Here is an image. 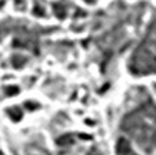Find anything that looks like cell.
I'll use <instances>...</instances> for the list:
<instances>
[{
    "label": "cell",
    "mask_w": 156,
    "mask_h": 155,
    "mask_svg": "<svg viewBox=\"0 0 156 155\" xmlns=\"http://www.w3.org/2000/svg\"><path fill=\"white\" fill-rule=\"evenodd\" d=\"M120 119V129L145 152L156 149V102L145 89H135Z\"/></svg>",
    "instance_id": "cell-1"
},
{
    "label": "cell",
    "mask_w": 156,
    "mask_h": 155,
    "mask_svg": "<svg viewBox=\"0 0 156 155\" xmlns=\"http://www.w3.org/2000/svg\"><path fill=\"white\" fill-rule=\"evenodd\" d=\"M128 71L135 76L156 73V10L147 22L139 43L129 56Z\"/></svg>",
    "instance_id": "cell-2"
},
{
    "label": "cell",
    "mask_w": 156,
    "mask_h": 155,
    "mask_svg": "<svg viewBox=\"0 0 156 155\" xmlns=\"http://www.w3.org/2000/svg\"><path fill=\"white\" fill-rule=\"evenodd\" d=\"M116 154L118 155H139L132 148L129 138H125V136L119 138V141L116 142Z\"/></svg>",
    "instance_id": "cell-3"
},
{
    "label": "cell",
    "mask_w": 156,
    "mask_h": 155,
    "mask_svg": "<svg viewBox=\"0 0 156 155\" xmlns=\"http://www.w3.org/2000/svg\"><path fill=\"white\" fill-rule=\"evenodd\" d=\"M7 115L10 116V119H12V121H16V122H17V121H20V119H22V115H23V113H22V109H20V108L13 106V108L7 109Z\"/></svg>",
    "instance_id": "cell-4"
},
{
    "label": "cell",
    "mask_w": 156,
    "mask_h": 155,
    "mask_svg": "<svg viewBox=\"0 0 156 155\" xmlns=\"http://www.w3.org/2000/svg\"><path fill=\"white\" fill-rule=\"evenodd\" d=\"M53 12H55V14H56L57 17H60V19H63L65 16H66V7H65V5H62V3H55L53 5Z\"/></svg>",
    "instance_id": "cell-5"
},
{
    "label": "cell",
    "mask_w": 156,
    "mask_h": 155,
    "mask_svg": "<svg viewBox=\"0 0 156 155\" xmlns=\"http://www.w3.org/2000/svg\"><path fill=\"white\" fill-rule=\"evenodd\" d=\"M5 90H6V94L9 95V96L12 94H17V92H19V89H17V88H14V86H12V88H6Z\"/></svg>",
    "instance_id": "cell-6"
},
{
    "label": "cell",
    "mask_w": 156,
    "mask_h": 155,
    "mask_svg": "<svg viewBox=\"0 0 156 155\" xmlns=\"http://www.w3.org/2000/svg\"><path fill=\"white\" fill-rule=\"evenodd\" d=\"M89 155H102V152H100L99 149H96V148H93V149L89 152Z\"/></svg>",
    "instance_id": "cell-7"
},
{
    "label": "cell",
    "mask_w": 156,
    "mask_h": 155,
    "mask_svg": "<svg viewBox=\"0 0 156 155\" xmlns=\"http://www.w3.org/2000/svg\"><path fill=\"white\" fill-rule=\"evenodd\" d=\"M86 3H96V2H99V0H85Z\"/></svg>",
    "instance_id": "cell-8"
},
{
    "label": "cell",
    "mask_w": 156,
    "mask_h": 155,
    "mask_svg": "<svg viewBox=\"0 0 156 155\" xmlns=\"http://www.w3.org/2000/svg\"><path fill=\"white\" fill-rule=\"evenodd\" d=\"M0 155H3V152H2V151H0Z\"/></svg>",
    "instance_id": "cell-9"
},
{
    "label": "cell",
    "mask_w": 156,
    "mask_h": 155,
    "mask_svg": "<svg viewBox=\"0 0 156 155\" xmlns=\"http://www.w3.org/2000/svg\"><path fill=\"white\" fill-rule=\"evenodd\" d=\"M155 90H156V83H155Z\"/></svg>",
    "instance_id": "cell-10"
}]
</instances>
